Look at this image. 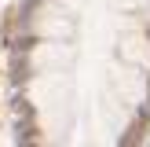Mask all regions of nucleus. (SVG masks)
<instances>
[{
    "label": "nucleus",
    "instance_id": "2",
    "mask_svg": "<svg viewBox=\"0 0 150 147\" xmlns=\"http://www.w3.org/2000/svg\"><path fill=\"white\" fill-rule=\"evenodd\" d=\"M117 88L125 92V99H128V103H139V99H143L146 88H143V77H139V66H136V70L117 74Z\"/></svg>",
    "mask_w": 150,
    "mask_h": 147
},
{
    "label": "nucleus",
    "instance_id": "4",
    "mask_svg": "<svg viewBox=\"0 0 150 147\" xmlns=\"http://www.w3.org/2000/svg\"><path fill=\"white\" fill-rule=\"evenodd\" d=\"M37 63H51V66L66 63V48H59V41L51 37L48 44H40V48H37Z\"/></svg>",
    "mask_w": 150,
    "mask_h": 147
},
{
    "label": "nucleus",
    "instance_id": "1",
    "mask_svg": "<svg viewBox=\"0 0 150 147\" xmlns=\"http://www.w3.org/2000/svg\"><path fill=\"white\" fill-rule=\"evenodd\" d=\"M121 55L139 70H150V41L146 37H125L121 41Z\"/></svg>",
    "mask_w": 150,
    "mask_h": 147
},
{
    "label": "nucleus",
    "instance_id": "3",
    "mask_svg": "<svg viewBox=\"0 0 150 147\" xmlns=\"http://www.w3.org/2000/svg\"><path fill=\"white\" fill-rule=\"evenodd\" d=\"M59 11V7H55ZM55 11H40V19H37V29H40L44 37H55V41H62L66 33H70V19H51Z\"/></svg>",
    "mask_w": 150,
    "mask_h": 147
}]
</instances>
